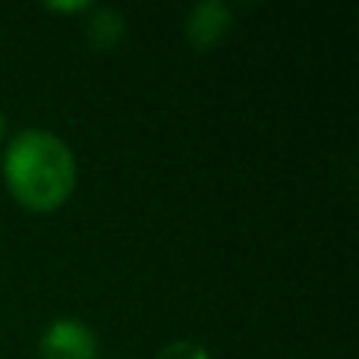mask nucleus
<instances>
[{"instance_id": "obj_4", "label": "nucleus", "mask_w": 359, "mask_h": 359, "mask_svg": "<svg viewBox=\"0 0 359 359\" xmlns=\"http://www.w3.org/2000/svg\"><path fill=\"white\" fill-rule=\"evenodd\" d=\"M126 32V19L120 16L114 6H88V22H86V38L98 50L117 48V41Z\"/></svg>"}, {"instance_id": "obj_2", "label": "nucleus", "mask_w": 359, "mask_h": 359, "mask_svg": "<svg viewBox=\"0 0 359 359\" xmlns=\"http://www.w3.org/2000/svg\"><path fill=\"white\" fill-rule=\"evenodd\" d=\"M41 359H98V337L79 318H57L38 344Z\"/></svg>"}, {"instance_id": "obj_6", "label": "nucleus", "mask_w": 359, "mask_h": 359, "mask_svg": "<svg viewBox=\"0 0 359 359\" xmlns=\"http://www.w3.org/2000/svg\"><path fill=\"white\" fill-rule=\"evenodd\" d=\"M6 136V120H4V114H0V139Z\"/></svg>"}, {"instance_id": "obj_3", "label": "nucleus", "mask_w": 359, "mask_h": 359, "mask_svg": "<svg viewBox=\"0 0 359 359\" xmlns=\"http://www.w3.org/2000/svg\"><path fill=\"white\" fill-rule=\"evenodd\" d=\"M230 22H233V13L224 0H202L189 10V19H186V38L192 41V48L208 50L221 41L230 32Z\"/></svg>"}, {"instance_id": "obj_5", "label": "nucleus", "mask_w": 359, "mask_h": 359, "mask_svg": "<svg viewBox=\"0 0 359 359\" xmlns=\"http://www.w3.org/2000/svg\"><path fill=\"white\" fill-rule=\"evenodd\" d=\"M155 359H211V356L198 341H174V344H168Z\"/></svg>"}, {"instance_id": "obj_1", "label": "nucleus", "mask_w": 359, "mask_h": 359, "mask_svg": "<svg viewBox=\"0 0 359 359\" xmlns=\"http://www.w3.org/2000/svg\"><path fill=\"white\" fill-rule=\"evenodd\" d=\"M4 183L25 211H57L76 189V155L57 133L22 130L4 151Z\"/></svg>"}]
</instances>
